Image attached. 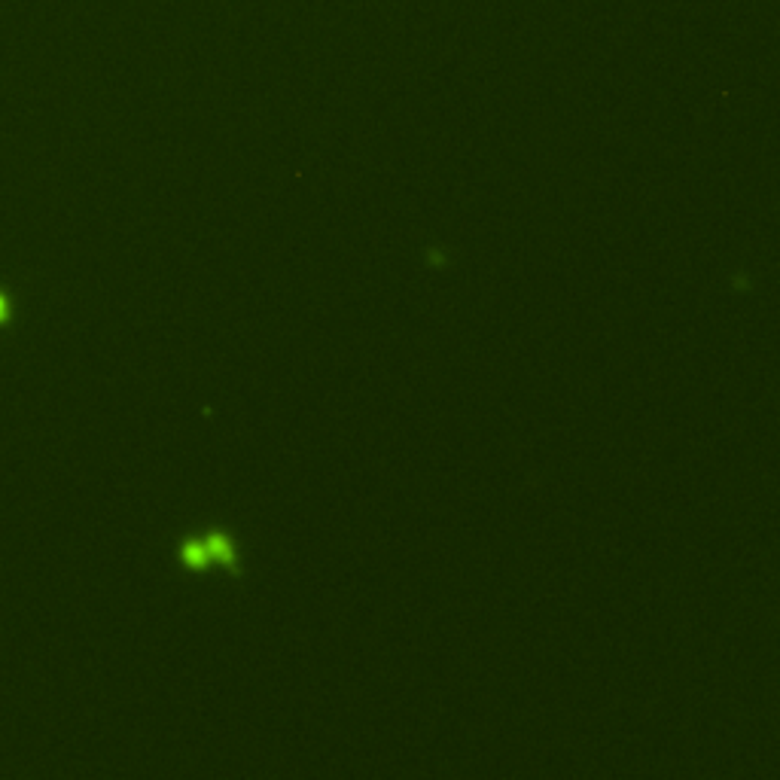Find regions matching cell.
<instances>
[{"mask_svg": "<svg viewBox=\"0 0 780 780\" xmlns=\"http://www.w3.org/2000/svg\"><path fill=\"white\" fill-rule=\"evenodd\" d=\"M183 561L189 567H205V564H229L232 567L235 564L229 546H226V537H220V534H211L205 540L189 542L183 549Z\"/></svg>", "mask_w": 780, "mask_h": 780, "instance_id": "cell-1", "label": "cell"}, {"mask_svg": "<svg viewBox=\"0 0 780 780\" xmlns=\"http://www.w3.org/2000/svg\"><path fill=\"white\" fill-rule=\"evenodd\" d=\"M6 308H9V299H6V293L0 290V320H6Z\"/></svg>", "mask_w": 780, "mask_h": 780, "instance_id": "cell-2", "label": "cell"}]
</instances>
